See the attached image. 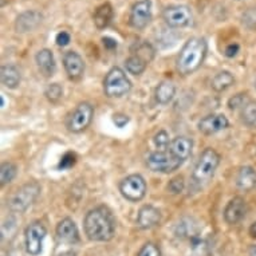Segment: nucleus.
<instances>
[{
	"label": "nucleus",
	"instance_id": "f8f14e48",
	"mask_svg": "<svg viewBox=\"0 0 256 256\" xmlns=\"http://www.w3.org/2000/svg\"><path fill=\"white\" fill-rule=\"evenodd\" d=\"M228 126H230V122L224 114H210L200 120L198 130L202 132V134L212 136L227 129Z\"/></svg>",
	"mask_w": 256,
	"mask_h": 256
},
{
	"label": "nucleus",
	"instance_id": "39448f33",
	"mask_svg": "<svg viewBox=\"0 0 256 256\" xmlns=\"http://www.w3.org/2000/svg\"><path fill=\"white\" fill-rule=\"evenodd\" d=\"M132 82L125 72L120 68H113L104 80V92L109 98H121L130 92Z\"/></svg>",
	"mask_w": 256,
	"mask_h": 256
},
{
	"label": "nucleus",
	"instance_id": "423d86ee",
	"mask_svg": "<svg viewBox=\"0 0 256 256\" xmlns=\"http://www.w3.org/2000/svg\"><path fill=\"white\" fill-rule=\"evenodd\" d=\"M181 165L182 161L174 157L168 149L153 152L146 158V166L156 173H172L180 168Z\"/></svg>",
	"mask_w": 256,
	"mask_h": 256
},
{
	"label": "nucleus",
	"instance_id": "bb28decb",
	"mask_svg": "<svg viewBox=\"0 0 256 256\" xmlns=\"http://www.w3.org/2000/svg\"><path fill=\"white\" fill-rule=\"evenodd\" d=\"M16 165L12 164V162H8V161L3 162L2 166H0V184H2V186L10 184L16 176Z\"/></svg>",
	"mask_w": 256,
	"mask_h": 256
},
{
	"label": "nucleus",
	"instance_id": "58836bf2",
	"mask_svg": "<svg viewBox=\"0 0 256 256\" xmlns=\"http://www.w3.org/2000/svg\"><path fill=\"white\" fill-rule=\"evenodd\" d=\"M248 232H250V236H251V238L256 239V222H252L251 227H250V231Z\"/></svg>",
	"mask_w": 256,
	"mask_h": 256
},
{
	"label": "nucleus",
	"instance_id": "a211bd4d",
	"mask_svg": "<svg viewBox=\"0 0 256 256\" xmlns=\"http://www.w3.org/2000/svg\"><path fill=\"white\" fill-rule=\"evenodd\" d=\"M192 149H194V141L188 137L180 136L176 137L170 141L168 146V150L172 153L174 157L181 160L184 162L185 160H188L192 154Z\"/></svg>",
	"mask_w": 256,
	"mask_h": 256
},
{
	"label": "nucleus",
	"instance_id": "dca6fc26",
	"mask_svg": "<svg viewBox=\"0 0 256 256\" xmlns=\"http://www.w3.org/2000/svg\"><path fill=\"white\" fill-rule=\"evenodd\" d=\"M43 20V15L39 11H24L16 18L15 30L20 34L34 31Z\"/></svg>",
	"mask_w": 256,
	"mask_h": 256
},
{
	"label": "nucleus",
	"instance_id": "412c9836",
	"mask_svg": "<svg viewBox=\"0 0 256 256\" xmlns=\"http://www.w3.org/2000/svg\"><path fill=\"white\" fill-rule=\"evenodd\" d=\"M113 18V6L110 4V3H104V4H101L97 10H96L92 19H94V24H96V27H97L98 30H104L112 23Z\"/></svg>",
	"mask_w": 256,
	"mask_h": 256
},
{
	"label": "nucleus",
	"instance_id": "4c0bfd02",
	"mask_svg": "<svg viewBox=\"0 0 256 256\" xmlns=\"http://www.w3.org/2000/svg\"><path fill=\"white\" fill-rule=\"evenodd\" d=\"M102 42H104V46L108 48V50H113L117 47V40L113 38H110V36H104L102 38Z\"/></svg>",
	"mask_w": 256,
	"mask_h": 256
},
{
	"label": "nucleus",
	"instance_id": "2f4dec72",
	"mask_svg": "<svg viewBox=\"0 0 256 256\" xmlns=\"http://www.w3.org/2000/svg\"><path fill=\"white\" fill-rule=\"evenodd\" d=\"M250 100H247L246 97V94H238V96H234V97L228 101V106H230V109L231 110H236V109H243L244 106L247 105Z\"/></svg>",
	"mask_w": 256,
	"mask_h": 256
},
{
	"label": "nucleus",
	"instance_id": "5701e85b",
	"mask_svg": "<svg viewBox=\"0 0 256 256\" xmlns=\"http://www.w3.org/2000/svg\"><path fill=\"white\" fill-rule=\"evenodd\" d=\"M174 94H176L174 84L172 82H169V80H164L156 88V101L158 102L160 105H168L169 102L174 98Z\"/></svg>",
	"mask_w": 256,
	"mask_h": 256
},
{
	"label": "nucleus",
	"instance_id": "ddd939ff",
	"mask_svg": "<svg viewBox=\"0 0 256 256\" xmlns=\"http://www.w3.org/2000/svg\"><path fill=\"white\" fill-rule=\"evenodd\" d=\"M247 210V202L243 198H239V196L234 198L224 210V220L227 222V224H231V226L239 224L246 218Z\"/></svg>",
	"mask_w": 256,
	"mask_h": 256
},
{
	"label": "nucleus",
	"instance_id": "aec40b11",
	"mask_svg": "<svg viewBox=\"0 0 256 256\" xmlns=\"http://www.w3.org/2000/svg\"><path fill=\"white\" fill-rule=\"evenodd\" d=\"M236 185L240 190L248 192L256 188V172L251 166H243L236 176Z\"/></svg>",
	"mask_w": 256,
	"mask_h": 256
},
{
	"label": "nucleus",
	"instance_id": "c9c22d12",
	"mask_svg": "<svg viewBox=\"0 0 256 256\" xmlns=\"http://www.w3.org/2000/svg\"><path fill=\"white\" fill-rule=\"evenodd\" d=\"M240 47L238 43H231V44H228L227 47H226V50H224V54H226V56H228V58H234L238 52H239Z\"/></svg>",
	"mask_w": 256,
	"mask_h": 256
},
{
	"label": "nucleus",
	"instance_id": "ea45409f",
	"mask_svg": "<svg viewBox=\"0 0 256 256\" xmlns=\"http://www.w3.org/2000/svg\"><path fill=\"white\" fill-rule=\"evenodd\" d=\"M55 256H76V252L64 251V252H60V254H58V255H55Z\"/></svg>",
	"mask_w": 256,
	"mask_h": 256
},
{
	"label": "nucleus",
	"instance_id": "4468645a",
	"mask_svg": "<svg viewBox=\"0 0 256 256\" xmlns=\"http://www.w3.org/2000/svg\"><path fill=\"white\" fill-rule=\"evenodd\" d=\"M56 238L60 243L74 246L80 242V232L76 224L70 218H63L56 226Z\"/></svg>",
	"mask_w": 256,
	"mask_h": 256
},
{
	"label": "nucleus",
	"instance_id": "c756f323",
	"mask_svg": "<svg viewBox=\"0 0 256 256\" xmlns=\"http://www.w3.org/2000/svg\"><path fill=\"white\" fill-rule=\"evenodd\" d=\"M76 162V153H72V152H68V153H64L62 156V158L59 161L58 168L62 169V170H66V169L72 168Z\"/></svg>",
	"mask_w": 256,
	"mask_h": 256
},
{
	"label": "nucleus",
	"instance_id": "a19ab883",
	"mask_svg": "<svg viewBox=\"0 0 256 256\" xmlns=\"http://www.w3.org/2000/svg\"><path fill=\"white\" fill-rule=\"evenodd\" d=\"M248 255L250 256H256V244L250 247V251H248Z\"/></svg>",
	"mask_w": 256,
	"mask_h": 256
},
{
	"label": "nucleus",
	"instance_id": "f3484780",
	"mask_svg": "<svg viewBox=\"0 0 256 256\" xmlns=\"http://www.w3.org/2000/svg\"><path fill=\"white\" fill-rule=\"evenodd\" d=\"M161 222V212L153 206H144L138 210L137 226L141 230H150Z\"/></svg>",
	"mask_w": 256,
	"mask_h": 256
},
{
	"label": "nucleus",
	"instance_id": "72a5a7b5",
	"mask_svg": "<svg viewBox=\"0 0 256 256\" xmlns=\"http://www.w3.org/2000/svg\"><path fill=\"white\" fill-rule=\"evenodd\" d=\"M184 178H182V177H176V178H173V180L169 181L168 190L169 192H172L173 194H178L184 190Z\"/></svg>",
	"mask_w": 256,
	"mask_h": 256
},
{
	"label": "nucleus",
	"instance_id": "a878e982",
	"mask_svg": "<svg viewBox=\"0 0 256 256\" xmlns=\"http://www.w3.org/2000/svg\"><path fill=\"white\" fill-rule=\"evenodd\" d=\"M242 121L248 128L256 129V102L250 101L247 105L242 109Z\"/></svg>",
	"mask_w": 256,
	"mask_h": 256
},
{
	"label": "nucleus",
	"instance_id": "1a4fd4ad",
	"mask_svg": "<svg viewBox=\"0 0 256 256\" xmlns=\"http://www.w3.org/2000/svg\"><path fill=\"white\" fill-rule=\"evenodd\" d=\"M47 231L46 227L42 222H34L26 228L24 232V242H26V251L31 256L40 255L43 250V240L46 238Z\"/></svg>",
	"mask_w": 256,
	"mask_h": 256
},
{
	"label": "nucleus",
	"instance_id": "2eb2a0df",
	"mask_svg": "<svg viewBox=\"0 0 256 256\" xmlns=\"http://www.w3.org/2000/svg\"><path fill=\"white\" fill-rule=\"evenodd\" d=\"M63 66H64V70L68 72V76L70 80H76L84 76V59H82V56H80L78 52H76V51H68L66 54L63 55Z\"/></svg>",
	"mask_w": 256,
	"mask_h": 256
},
{
	"label": "nucleus",
	"instance_id": "f03ea898",
	"mask_svg": "<svg viewBox=\"0 0 256 256\" xmlns=\"http://www.w3.org/2000/svg\"><path fill=\"white\" fill-rule=\"evenodd\" d=\"M206 51H208V44L204 38L194 36V38L188 39L177 56V72L182 76H189V74L198 72L204 63Z\"/></svg>",
	"mask_w": 256,
	"mask_h": 256
},
{
	"label": "nucleus",
	"instance_id": "473e14b6",
	"mask_svg": "<svg viewBox=\"0 0 256 256\" xmlns=\"http://www.w3.org/2000/svg\"><path fill=\"white\" fill-rule=\"evenodd\" d=\"M137 256H161V251L154 243H146L141 247Z\"/></svg>",
	"mask_w": 256,
	"mask_h": 256
},
{
	"label": "nucleus",
	"instance_id": "cd10ccee",
	"mask_svg": "<svg viewBox=\"0 0 256 256\" xmlns=\"http://www.w3.org/2000/svg\"><path fill=\"white\" fill-rule=\"evenodd\" d=\"M44 96L51 104H56V102L62 98L63 96V88L59 84H51L47 86L46 92H44Z\"/></svg>",
	"mask_w": 256,
	"mask_h": 256
},
{
	"label": "nucleus",
	"instance_id": "f257e3e1",
	"mask_svg": "<svg viewBox=\"0 0 256 256\" xmlns=\"http://www.w3.org/2000/svg\"><path fill=\"white\" fill-rule=\"evenodd\" d=\"M84 234L92 242H109L116 234V220L105 206L88 210L84 222Z\"/></svg>",
	"mask_w": 256,
	"mask_h": 256
},
{
	"label": "nucleus",
	"instance_id": "0eeeda50",
	"mask_svg": "<svg viewBox=\"0 0 256 256\" xmlns=\"http://www.w3.org/2000/svg\"><path fill=\"white\" fill-rule=\"evenodd\" d=\"M94 117V108L88 102H82L72 110L68 117L66 126L72 133H82L92 124Z\"/></svg>",
	"mask_w": 256,
	"mask_h": 256
},
{
	"label": "nucleus",
	"instance_id": "6e6552de",
	"mask_svg": "<svg viewBox=\"0 0 256 256\" xmlns=\"http://www.w3.org/2000/svg\"><path fill=\"white\" fill-rule=\"evenodd\" d=\"M120 192L129 202H141L146 194V182L141 174H130L120 182Z\"/></svg>",
	"mask_w": 256,
	"mask_h": 256
},
{
	"label": "nucleus",
	"instance_id": "e433bc0d",
	"mask_svg": "<svg viewBox=\"0 0 256 256\" xmlns=\"http://www.w3.org/2000/svg\"><path fill=\"white\" fill-rule=\"evenodd\" d=\"M114 124L118 126V128H124V126L129 122V117L125 116V114H116L113 118Z\"/></svg>",
	"mask_w": 256,
	"mask_h": 256
},
{
	"label": "nucleus",
	"instance_id": "6ab92c4d",
	"mask_svg": "<svg viewBox=\"0 0 256 256\" xmlns=\"http://www.w3.org/2000/svg\"><path fill=\"white\" fill-rule=\"evenodd\" d=\"M35 62H36V66L43 76L48 78V76H54L55 70H56V63H55L54 54L51 52V50L48 48L39 50L35 55Z\"/></svg>",
	"mask_w": 256,
	"mask_h": 256
},
{
	"label": "nucleus",
	"instance_id": "c85d7f7f",
	"mask_svg": "<svg viewBox=\"0 0 256 256\" xmlns=\"http://www.w3.org/2000/svg\"><path fill=\"white\" fill-rule=\"evenodd\" d=\"M133 54L138 55V56H141V58L145 59V60L149 63L152 59H153V56H154V48L152 47L150 43L142 42L137 46V50H136Z\"/></svg>",
	"mask_w": 256,
	"mask_h": 256
},
{
	"label": "nucleus",
	"instance_id": "393cba45",
	"mask_svg": "<svg viewBox=\"0 0 256 256\" xmlns=\"http://www.w3.org/2000/svg\"><path fill=\"white\" fill-rule=\"evenodd\" d=\"M148 64H149V63H148L145 59H142L141 56H138V55L136 54H132L129 58L126 59L125 62L126 70H128V72L133 74V76H141V74L145 72V68H146Z\"/></svg>",
	"mask_w": 256,
	"mask_h": 256
},
{
	"label": "nucleus",
	"instance_id": "f704fd0d",
	"mask_svg": "<svg viewBox=\"0 0 256 256\" xmlns=\"http://www.w3.org/2000/svg\"><path fill=\"white\" fill-rule=\"evenodd\" d=\"M55 42H56V44H58L59 47H64L72 42V36H70V34L66 32V31H60V32L55 36Z\"/></svg>",
	"mask_w": 256,
	"mask_h": 256
},
{
	"label": "nucleus",
	"instance_id": "7ed1b4c3",
	"mask_svg": "<svg viewBox=\"0 0 256 256\" xmlns=\"http://www.w3.org/2000/svg\"><path fill=\"white\" fill-rule=\"evenodd\" d=\"M218 164H220V156L218 152L212 148H206L200 154L198 164L194 166V174H192V180L194 184L198 186L210 184V181H212L216 173Z\"/></svg>",
	"mask_w": 256,
	"mask_h": 256
},
{
	"label": "nucleus",
	"instance_id": "9b49d317",
	"mask_svg": "<svg viewBox=\"0 0 256 256\" xmlns=\"http://www.w3.org/2000/svg\"><path fill=\"white\" fill-rule=\"evenodd\" d=\"M152 20V0H140L130 10L129 23L133 28L144 30Z\"/></svg>",
	"mask_w": 256,
	"mask_h": 256
},
{
	"label": "nucleus",
	"instance_id": "7c9ffc66",
	"mask_svg": "<svg viewBox=\"0 0 256 256\" xmlns=\"http://www.w3.org/2000/svg\"><path fill=\"white\" fill-rule=\"evenodd\" d=\"M153 141H154L156 146L158 148V150H166L169 146V144H170V141H169V134L165 130H160L158 133L154 136Z\"/></svg>",
	"mask_w": 256,
	"mask_h": 256
},
{
	"label": "nucleus",
	"instance_id": "b1692460",
	"mask_svg": "<svg viewBox=\"0 0 256 256\" xmlns=\"http://www.w3.org/2000/svg\"><path fill=\"white\" fill-rule=\"evenodd\" d=\"M235 84V78L230 72H220L212 78L210 80V88H214V92H226L230 88L232 84Z\"/></svg>",
	"mask_w": 256,
	"mask_h": 256
},
{
	"label": "nucleus",
	"instance_id": "9d476101",
	"mask_svg": "<svg viewBox=\"0 0 256 256\" xmlns=\"http://www.w3.org/2000/svg\"><path fill=\"white\" fill-rule=\"evenodd\" d=\"M162 16L165 23L172 28H184L192 24L194 22V15L190 8L182 4L169 6L164 10Z\"/></svg>",
	"mask_w": 256,
	"mask_h": 256
},
{
	"label": "nucleus",
	"instance_id": "4be33fe9",
	"mask_svg": "<svg viewBox=\"0 0 256 256\" xmlns=\"http://www.w3.org/2000/svg\"><path fill=\"white\" fill-rule=\"evenodd\" d=\"M0 78H2V84L4 88H16L20 84V72L14 64L3 66L2 72H0Z\"/></svg>",
	"mask_w": 256,
	"mask_h": 256
},
{
	"label": "nucleus",
	"instance_id": "20e7f679",
	"mask_svg": "<svg viewBox=\"0 0 256 256\" xmlns=\"http://www.w3.org/2000/svg\"><path fill=\"white\" fill-rule=\"evenodd\" d=\"M40 194V185L36 181H31L22 185L16 192L10 198L8 208L12 212H24L32 206Z\"/></svg>",
	"mask_w": 256,
	"mask_h": 256
}]
</instances>
